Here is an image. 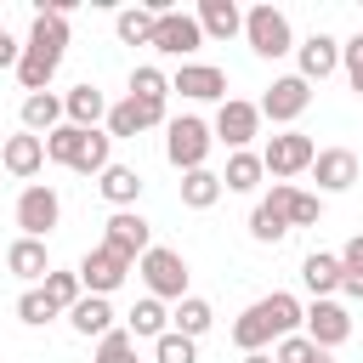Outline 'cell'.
<instances>
[{
    "label": "cell",
    "instance_id": "46",
    "mask_svg": "<svg viewBox=\"0 0 363 363\" xmlns=\"http://www.w3.org/2000/svg\"><path fill=\"white\" fill-rule=\"evenodd\" d=\"M312 363H335V357H329V352H318V357H312Z\"/></svg>",
    "mask_w": 363,
    "mask_h": 363
},
{
    "label": "cell",
    "instance_id": "40",
    "mask_svg": "<svg viewBox=\"0 0 363 363\" xmlns=\"http://www.w3.org/2000/svg\"><path fill=\"white\" fill-rule=\"evenodd\" d=\"M250 233H255L261 244H278V238L289 233V221H284V216H278L272 204H255V216H250Z\"/></svg>",
    "mask_w": 363,
    "mask_h": 363
},
{
    "label": "cell",
    "instance_id": "6",
    "mask_svg": "<svg viewBox=\"0 0 363 363\" xmlns=\"http://www.w3.org/2000/svg\"><path fill=\"white\" fill-rule=\"evenodd\" d=\"M312 159H318V142H312V136H301V130L272 136V142H267V153H261V164H267L278 182H289V176L312 170Z\"/></svg>",
    "mask_w": 363,
    "mask_h": 363
},
{
    "label": "cell",
    "instance_id": "29",
    "mask_svg": "<svg viewBox=\"0 0 363 363\" xmlns=\"http://www.w3.org/2000/svg\"><path fill=\"white\" fill-rule=\"evenodd\" d=\"M261 176H267L261 153H250V147H244V153H233V159H227V170H221V187H227V193H250Z\"/></svg>",
    "mask_w": 363,
    "mask_h": 363
},
{
    "label": "cell",
    "instance_id": "32",
    "mask_svg": "<svg viewBox=\"0 0 363 363\" xmlns=\"http://www.w3.org/2000/svg\"><path fill=\"white\" fill-rule=\"evenodd\" d=\"M170 323H176V335H187V340H199L210 323H216V312H210V301H199V295H187V301H176V312H170Z\"/></svg>",
    "mask_w": 363,
    "mask_h": 363
},
{
    "label": "cell",
    "instance_id": "39",
    "mask_svg": "<svg viewBox=\"0 0 363 363\" xmlns=\"http://www.w3.org/2000/svg\"><path fill=\"white\" fill-rule=\"evenodd\" d=\"M96 363H136V340H130V329L102 335V340H96Z\"/></svg>",
    "mask_w": 363,
    "mask_h": 363
},
{
    "label": "cell",
    "instance_id": "12",
    "mask_svg": "<svg viewBox=\"0 0 363 363\" xmlns=\"http://www.w3.org/2000/svg\"><path fill=\"white\" fill-rule=\"evenodd\" d=\"M102 244L119 250V255H130V261H142V255L153 250V233H147V221H142L136 210H113L108 227H102Z\"/></svg>",
    "mask_w": 363,
    "mask_h": 363
},
{
    "label": "cell",
    "instance_id": "10",
    "mask_svg": "<svg viewBox=\"0 0 363 363\" xmlns=\"http://www.w3.org/2000/svg\"><path fill=\"white\" fill-rule=\"evenodd\" d=\"M306 102H312V85H306L301 74H284V79L267 85V96H261V119H272V125H295V119L306 113Z\"/></svg>",
    "mask_w": 363,
    "mask_h": 363
},
{
    "label": "cell",
    "instance_id": "1",
    "mask_svg": "<svg viewBox=\"0 0 363 363\" xmlns=\"http://www.w3.org/2000/svg\"><path fill=\"white\" fill-rule=\"evenodd\" d=\"M68 11H74V0H45L34 11V28H28V45H23V62H17V79H23L28 96L51 85V74L68 51Z\"/></svg>",
    "mask_w": 363,
    "mask_h": 363
},
{
    "label": "cell",
    "instance_id": "38",
    "mask_svg": "<svg viewBox=\"0 0 363 363\" xmlns=\"http://www.w3.org/2000/svg\"><path fill=\"white\" fill-rule=\"evenodd\" d=\"M108 147H113V136L91 130V136H85V153L74 159V170H79V176H102V170H108Z\"/></svg>",
    "mask_w": 363,
    "mask_h": 363
},
{
    "label": "cell",
    "instance_id": "22",
    "mask_svg": "<svg viewBox=\"0 0 363 363\" xmlns=\"http://www.w3.org/2000/svg\"><path fill=\"white\" fill-rule=\"evenodd\" d=\"M6 272H11V278H45V272H51L45 238H17V244L6 250Z\"/></svg>",
    "mask_w": 363,
    "mask_h": 363
},
{
    "label": "cell",
    "instance_id": "34",
    "mask_svg": "<svg viewBox=\"0 0 363 363\" xmlns=\"http://www.w3.org/2000/svg\"><path fill=\"white\" fill-rule=\"evenodd\" d=\"M40 289L51 295V306H57V312H74V306L85 301V284H79V272H57V267H51Z\"/></svg>",
    "mask_w": 363,
    "mask_h": 363
},
{
    "label": "cell",
    "instance_id": "13",
    "mask_svg": "<svg viewBox=\"0 0 363 363\" xmlns=\"http://www.w3.org/2000/svg\"><path fill=\"white\" fill-rule=\"evenodd\" d=\"M261 204H272L289 227H312L318 216H323V204H318V193H301L295 182H272V193L261 199Z\"/></svg>",
    "mask_w": 363,
    "mask_h": 363
},
{
    "label": "cell",
    "instance_id": "14",
    "mask_svg": "<svg viewBox=\"0 0 363 363\" xmlns=\"http://www.w3.org/2000/svg\"><path fill=\"white\" fill-rule=\"evenodd\" d=\"M147 125H164V102H136V96H125V102L108 108V136H113V142H119V136H136V130H147Z\"/></svg>",
    "mask_w": 363,
    "mask_h": 363
},
{
    "label": "cell",
    "instance_id": "16",
    "mask_svg": "<svg viewBox=\"0 0 363 363\" xmlns=\"http://www.w3.org/2000/svg\"><path fill=\"white\" fill-rule=\"evenodd\" d=\"M0 164H6L17 182H28V176L45 164V136H34V130H17V136H6V147H0Z\"/></svg>",
    "mask_w": 363,
    "mask_h": 363
},
{
    "label": "cell",
    "instance_id": "5",
    "mask_svg": "<svg viewBox=\"0 0 363 363\" xmlns=\"http://www.w3.org/2000/svg\"><path fill=\"white\" fill-rule=\"evenodd\" d=\"M261 130V102H244V96H227L216 108V142H227L233 153H244Z\"/></svg>",
    "mask_w": 363,
    "mask_h": 363
},
{
    "label": "cell",
    "instance_id": "31",
    "mask_svg": "<svg viewBox=\"0 0 363 363\" xmlns=\"http://www.w3.org/2000/svg\"><path fill=\"white\" fill-rule=\"evenodd\" d=\"M153 23H159L153 6H125V11L113 17V28H119L125 45H147V40H153Z\"/></svg>",
    "mask_w": 363,
    "mask_h": 363
},
{
    "label": "cell",
    "instance_id": "36",
    "mask_svg": "<svg viewBox=\"0 0 363 363\" xmlns=\"http://www.w3.org/2000/svg\"><path fill=\"white\" fill-rule=\"evenodd\" d=\"M153 363H199V340H187V335H159L153 340Z\"/></svg>",
    "mask_w": 363,
    "mask_h": 363
},
{
    "label": "cell",
    "instance_id": "33",
    "mask_svg": "<svg viewBox=\"0 0 363 363\" xmlns=\"http://www.w3.org/2000/svg\"><path fill=\"white\" fill-rule=\"evenodd\" d=\"M85 136H91V130H79V125H57V130L45 136V159H57V164L74 170V159L85 153Z\"/></svg>",
    "mask_w": 363,
    "mask_h": 363
},
{
    "label": "cell",
    "instance_id": "26",
    "mask_svg": "<svg viewBox=\"0 0 363 363\" xmlns=\"http://www.w3.org/2000/svg\"><path fill=\"white\" fill-rule=\"evenodd\" d=\"M96 187H102V199H108V204H113V210H130V204H136V199H142V176H136V170H130V164H108V170H102V182H96Z\"/></svg>",
    "mask_w": 363,
    "mask_h": 363
},
{
    "label": "cell",
    "instance_id": "20",
    "mask_svg": "<svg viewBox=\"0 0 363 363\" xmlns=\"http://www.w3.org/2000/svg\"><path fill=\"white\" fill-rule=\"evenodd\" d=\"M62 113H68V125L96 130V119H108V96H102L96 85H74V91L62 96Z\"/></svg>",
    "mask_w": 363,
    "mask_h": 363
},
{
    "label": "cell",
    "instance_id": "2",
    "mask_svg": "<svg viewBox=\"0 0 363 363\" xmlns=\"http://www.w3.org/2000/svg\"><path fill=\"white\" fill-rule=\"evenodd\" d=\"M136 267H142V284H147V295H153V301H187V261H182L176 250L153 244Z\"/></svg>",
    "mask_w": 363,
    "mask_h": 363
},
{
    "label": "cell",
    "instance_id": "9",
    "mask_svg": "<svg viewBox=\"0 0 363 363\" xmlns=\"http://www.w3.org/2000/svg\"><path fill=\"white\" fill-rule=\"evenodd\" d=\"M153 51H164V57H187V51H199L204 45V28H199V17L193 11H159V23H153V40H147Z\"/></svg>",
    "mask_w": 363,
    "mask_h": 363
},
{
    "label": "cell",
    "instance_id": "28",
    "mask_svg": "<svg viewBox=\"0 0 363 363\" xmlns=\"http://www.w3.org/2000/svg\"><path fill=\"white\" fill-rule=\"evenodd\" d=\"M267 340H278V335H272V323H267V312H261V301H255L250 312H238V323H233V346L250 357V352H261Z\"/></svg>",
    "mask_w": 363,
    "mask_h": 363
},
{
    "label": "cell",
    "instance_id": "30",
    "mask_svg": "<svg viewBox=\"0 0 363 363\" xmlns=\"http://www.w3.org/2000/svg\"><path fill=\"white\" fill-rule=\"evenodd\" d=\"M221 193H227V187H221L216 170H187V176H182V204H187V210H210Z\"/></svg>",
    "mask_w": 363,
    "mask_h": 363
},
{
    "label": "cell",
    "instance_id": "23",
    "mask_svg": "<svg viewBox=\"0 0 363 363\" xmlns=\"http://www.w3.org/2000/svg\"><path fill=\"white\" fill-rule=\"evenodd\" d=\"M301 278H306L312 301H329V295L340 289V255H323V250H312V255L301 261Z\"/></svg>",
    "mask_w": 363,
    "mask_h": 363
},
{
    "label": "cell",
    "instance_id": "11",
    "mask_svg": "<svg viewBox=\"0 0 363 363\" xmlns=\"http://www.w3.org/2000/svg\"><path fill=\"white\" fill-rule=\"evenodd\" d=\"M301 335H306L318 352H335V346L352 335V312H346L340 301H312V306H306V323H301Z\"/></svg>",
    "mask_w": 363,
    "mask_h": 363
},
{
    "label": "cell",
    "instance_id": "41",
    "mask_svg": "<svg viewBox=\"0 0 363 363\" xmlns=\"http://www.w3.org/2000/svg\"><path fill=\"white\" fill-rule=\"evenodd\" d=\"M17 318L40 329V323H51V318H57V306H51V295H45V289H28V295L17 301Z\"/></svg>",
    "mask_w": 363,
    "mask_h": 363
},
{
    "label": "cell",
    "instance_id": "21",
    "mask_svg": "<svg viewBox=\"0 0 363 363\" xmlns=\"http://www.w3.org/2000/svg\"><path fill=\"white\" fill-rule=\"evenodd\" d=\"M57 125H68V113H62V96H51V91H34V96H23V130H57Z\"/></svg>",
    "mask_w": 363,
    "mask_h": 363
},
{
    "label": "cell",
    "instance_id": "8",
    "mask_svg": "<svg viewBox=\"0 0 363 363\" xmlns=\"http://www.w3.org/2000/svg\"><path fill=\"white\" fill-rule=\"evenodd\" d=\"M130 255H119V250H108V244H96V250H85V261H79V284L91 289V295H113L125 278H130Z\"/></svg>",
    "mask_w": 363,
    "mask_h": 363
},
{
    "label": "cell",
    "instance_id": "43",
    "mask_svg": "<svg viewBox=\"0 0 363 363\" xmlns=\"http://www.w3.org/2000/svg\"><path fill=\"white\" fill-rule=\"evenodd\" d=\"M340 62H346V74H352V85L363 91V34H352V40L340 45Z\"/></svg>",
    "mask_w": 363,
    "mask_h": 363
},
{
    "label": "cell",
    "instance_id": "3",
    "mask_svg": "<svg viewBox=\"0 0 363 363\" xmlns=\"http://www.w3.org/2000/svg\"><path fill=\"white\" fill-rule=\"evenodd\" d=\"M244 40H250L255 57H284V51H295L289 17H284L278 6H250V11H244Z\"/></svg>",
    "mask_w": 363,
    "mask_h": 363
},
{
    "label": "cell",
    "instance_id": "7",
    "mask_svg": "<svg viewBox=\"0 0 363 363\" xmlns=\"http://www.w3.org/2000/svg\"><path fill=\"white\" fill-rule=\"evenodd\" d=\"M57 216H62V199H57L45 182H28V187L17 193V227H23V238H45V233L57 227Z\"/></svg>",
    "mask_w": 363,
    "mask_h": 363
},
{
    "label": "cell",
    "instance_id": "35",
    "mask_svg": "<svg viewBox=\"0 0 363 363\" xmlns=\"http://www.w3.org/2000/svg\"><path fill=\"white\" fill-rule=\"evenodd\" d=\"M340 289L352 301H363V233L346 238V250H340Z\"/></svg>",
    "mask_w": 363,
    "mask_h": 363
},
{
    "label": "cell",
    "instance_id": "24",
    "mask_svg": "<svg viewBox=\"0 0 363 363\" xmlns=\"http://www.w3.org/2000/svg\"><path fill=\"white\" fill-rule=\"evenodd\" d=\"M164 323H170V312H164V301H153V295H142V301L125 312V329H130V340H159V335H170Z\"/></svg>",
    "mask_w": 363,
    "mask_h": 363
},
{
    "label": "cell",
    "instance_id": "18",
    "mask_svg": "<svg viewBox=\"0 0 363 363\" xmlns=\"http://www.w3.org/2000/svg\"><path fill=\"white\" fill-rule=\"evenodd\" d=\"M295 51H301V79H306V85H312V79H329V74L340 68V40H335V34H312V40H301Z\"/></svg>",
    "mask_w": 363,
    "mask_h": 363
},
{
    "label": "cell",
    "instance_id": "15",
    "mask_svg": "<svg viewBox=\"0 0 363 363\" xmlns=\"http://www.w3.org/2000/svg\"><path fill=\"white\" fill-rule=\"evenodd\" d=\"M170 91H182L193 102H216V96H227V74L210 68V62H182V74L170 79Z\"/></svg>",
    "mask_w": 363,
    "mask_h": 363
},
{
    "label": "cell",
    "instance_id": "17",
    "mask_svg": "<svg viewBox=\"0 0 363 363\" xmlns=\"http://www.w3.org/2000/svg\"><path fill=\"white\" fill-rule=\"evenodd\" d=\"M312 176H318L323 193H346V187L357 182V153H352V147H323V153L312 159Z\"/></svg>",
    "mask_w": 363,
    "mask_h": 363
},
{
    "label": "cell",
    "instance_id": "44",
    "mask_svg": "<svg viewBox=\"0 0 363 363\" xmlns=\"http://www.w3.org/2000/svg\"><path fill=\"white\" fill-rule=\"evenodd\" d=\"M17 62H23V45H17V40L0 28V68H17Z\"/></svg>",
    "mask_w": 363,
    "mask_h": 363
},
{
    "label": "cell",
    "instance_id": "45",
    "mask_svg": "<svg viewBox=\"0 0 363 363\" xmlns=\"http://www.w3.org/2000/svg\"><path fill=\"white\" fill-rule=\"evenodd\" d=\"M244 363H272V357H267V352H250V357H244Z\"/></svg>",
    "mask_w": 363,
    "mask_h": 363
},
{
    "label": "cell",
    "instance_id": "27",
    "mask_svg": "<svg viewBox=\"0 0 363 363\" xmlns=\"http://www.w3.org/2000/svg\"><path fill=\"white\" fill-rule=\"evenodd\" d=\"M68 323L79 329V335H113V306H108V295H85L74 312H68Z\"/></svg>",
    "mask_w": 363,
    "mask_h": 363
},
{
    "label": "cell",
    "instance_id": "37",
    "mask_svg": "<svg viewBox=\"0 0 363 363\" xmlns=\"http://www.w3.org/2000/svg\"><path fill=\"white\" fill-rule=\"evenodd\" d=\"M130 96H136V102H164V96H170V79H164L159 68L142 62V68L130 74Z\"/></svg>",
    "mask_w": 363,
    "mask_h": 363
},
{
    "label": "cell",
    "instance_id": "4",
    "mask_svg": "<svg viewBox=\"0 0 363 363\" xmlns=\"http://www.w3.org/2000/svg\"><path fill=\"white\" fill-rule=\"evenodd\" d=\"M210 125L204 119H193V113H182V119H170V136H164V153H170V164L187 176V170H204V159H210Z\"/></svg>",
    "mask_w": 363,
    "mask_h": 363
},
{
    "label": "cell",
    "instance_id": "19",
    "mask_svg": "<svg viewBox=\"0 0 363 363\" xmlns=\"http://www.w3.org/2000/svg\"><path fill=\"white\" fill-rule=\"evenodd\" d=\"M199 28L210 34V40H233V34H244V11L233 6V0H199Z\"/></svg>",
    "mask_w": 363,
    "mask_h": 363
},
{
    "label": "cell",
    "instance_id": "42",
    "mask_svg": "<svg viewBox=\"0 0 363 363\" xmlns=\"http://www.w3.org/2000/svg\"><path fill=\"white\" fill-rule=\"evenodd\" d=\"M312 357H318V346H312L306 335H284L278 352H272V363H312Z\"/></svg>",
    "mask_w": 363,
    "mask_h": 363
},
{
    "label": "cell",
    "instance_id": "25",
    "mask_svg": "<svg viewBox=\"0 0 363 363\" xmlns=\"http://www.w3.org/2000/svg\"><path fill=\"white\" fill-rule=\"evenodd\" d=\"M261 312H267V323H272L278 340H284V335H301V323H306V306H301L295 295H284V289L261 295Z\"/></svg>",
    "mask_w": 363,
    "mask_h": 363
}]
</instances>
